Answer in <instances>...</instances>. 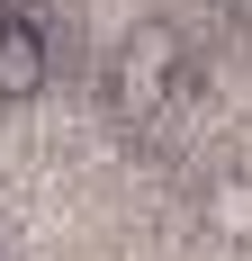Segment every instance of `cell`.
Instances as JSON below:
<instances>
[{
    "label": "cell",
    "instance_id": "1",
    "mask_svg": "<svg viewBox=\"0 0 252 261\" xmlns=\"http://www.w3.org/2000/svg\"><path fill=\"white\" fill-rule=\"evenodd\" d=\"M180 63H189L180 27L171 18H135L117 36V54H108V108H117V117H153V108L180 90Z\"/></svg>",
    "mask_w": 252,
    "mask_h": 261
},
{
    "label": "cell",
    "instance_id": "2",
    "mask_svg": "<svg viewBox=\"0 0 252 261\" xmlns=\"http://www.w3.org/2000/svg\"><path fill=\"white\" fill-rule=\"evenodd\" d=\"M45 36H36V18H9L0 27V108H27L36 90H45Z\"/></svg>",
    "mask_w": 252,
    "mask_h": 261
},
{
    "label": "cell",
    "instance_id": "3",
    "mask_svg": "<svg viewBox=\"0 0 252 261\" xmlns=\"http://www.w3.org/2000/svg\"><path fill=\"white\" fill-rule=\"evenodd\" d=\"M207 234H225V243H252V180L243 171H225V180H207Z\"/></svg>",
    "mask_w": 252,
    "mask_h": 261
},
{
    "label": "cell",
    "instance_id": "4",
    "mask_svg": "<svg viewBox=\"0 0 252 261\" xmlns=\"http://www.w3.org/2000/svg\"><path fill=\"white\" fill-rule=\"evenodd\" d=\"M9 18H18V9H9V0H0V27H9Z\"/></svg>",
    "mask_w": 252,
    "mask_h": 261
},
{
    "label": "cell",
    "instance_id": "5",
    "mask_svg": "<svg viewBox=\"0 0 252 261\" xmlns=\"http://www.w3.org/2000/svg\"><path fill=\"white\" fill-rule=\"evenodd\" d=\"M234 9H243V18H252V0H234Z\"/></svg>",
    "mask_w": 252,
    "mask_h": 261
}]
</instances>
